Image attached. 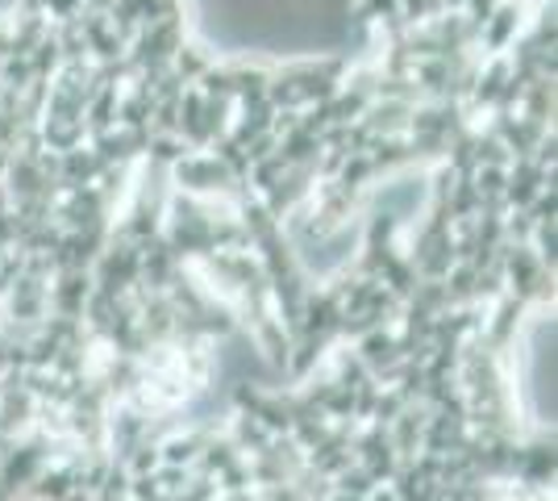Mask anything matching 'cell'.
<instances>
[{
  "instance_id": "obj_1",
  "label": "cell",
  "mask_w": 558,
  "mask_h": 501,
  "mask_svg": "<svg viewBox=\"0 0 558 501\" xmlns=\"http://www.w3.org/2000/svg\"><path fill=\"white\" fill-rule=\"evenodd\" d=\"M338 63L221 59L184 0L0 9V501H105L205 414L233 334L301 368L271 171Z\"/></svg>"
}]
</instances>
